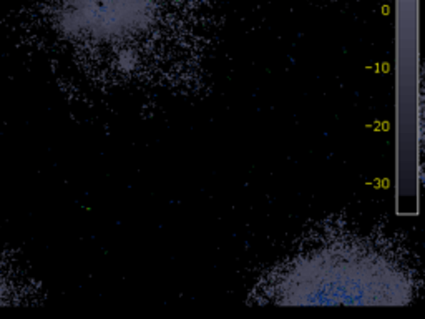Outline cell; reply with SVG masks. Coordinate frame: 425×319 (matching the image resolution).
I'll return each instance as SVG.
<instances>
[{"label":"cell","instance_id":"cell-1","mask_svg":"<svg viewBox=\"0 0 425 319\" xmlns=\"http://www.w3.org/2000/svg\"><path fill=\"white\" fill-rule=\"evenodd\" d=\"M415 275L386 241L346 233L306 246L274 266L251 298L279 306H397L412 301Z\"/></svg>","mask_w":425,"mask_h":319},{"label":"cell","instance_id":"cell-2","mask_svg":"<svg viewBox=\"0 0 425 319\" xmlns=\"http://www.w3.org/2000/svg\"><path fill=\"white\" fill-rule=\"evenodd\" d=\"M11 286H8V281L6 275L2 273V269H0V306H4V304L11 303Z\"/></svg>","mask_w":425,"mask_h":319}]
</instances>
